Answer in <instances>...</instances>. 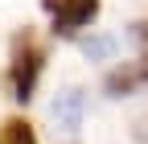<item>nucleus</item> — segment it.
I'll use <instances>...</instances> for the list:
<instances>
[{"instance_id": "nucleus-2", "label": "nucleus", "mask_w": 148, "mask_h": 144, "mask_svg": "<svg viewBox=\"0 0 148 144\" xmlns=\"http://www.w3.org/2000/svg\"><path fill=\"white\" fill-rule=\"evenodd\" d=\"M41 8L53 16V33L70 37L99 16V0H41Z\"/></svg>"}, {"instance_id": "nucleus-7", "label": "nucleus", "mask_w": 148, "mask_h": 144, "mask_svg": "<svg viewBox=\"0 0 148 144\" xmlns=\"http://www.w3.org/2000/svg\"><path fill=\"white\" fill-rule=\"evenodd\" d=\"M132 136H136V140H140V144H148V111H144V115H136V119H132Z\"/></svg>"}, {"instance_id": "nucleus-1", "label": "nucleus", "mask_w": 148, "mask_h": 144, "mask_svg": "<svg viewBox=\"0 0 148 144\" xmlns=\"http://www.w3.org/2000/svg\"><path fill=\"white\" fill-rule=\"evenodd\" d=\"M41 66H45V45L37 41V33L25 25L12 37V53H8V95L16 103H29L33 99L37 78H41Z\"/></svg>"}, {"instance_id": "nucleus-3", "label": "nucleus", "mask_w": 148, "mask_h": 144, "mask_svg": "<svg viewBox=\"0 0 148 144\" xmlns=\"http://www.w3.org/2000/svg\"><path fill=\"white\" fill-rule=\"evenodd\" d=\"M82 111H86V95L82 86H62L49 103V123L53 132H78L82 128Z\"/></svg>"}, {"instance_id": "nucleus-8", "label": "nucleus", "mask_w": 148, "mask_h": 144, "mask_svg": "<svg viewBox=\"0 0 148 144\" xmlns=\"http://www.w3.org/2000/svg\"><path fill=\"white\" fill-rule=\"evenodd\" d=\"M132 37H136L140 45H148V21H136V25H132Z\"/></svg>"}, {"instance_id": "nucleus-5", "label": "nucleus", "mask_w": 148, "mask_h": 144, "mask_svg": "<svg viewBox=\"0 0 148 144\" xmlns=\"http://www.w3.org/2000/svg\"><path fill=\"white\" fill-rule=\"evenodd\" d=\"M0 144H37V132L29 128V119H4L0 123Z\"/></svg>"}, {"instance_id": "nucleus-6", "label": "nucleus", "mask_w": 148, "mask_h": 144, "mask_svg": "<svg viewBox=\"0 0 148 144\" xmlns=\"http://www.w3.org/2000/svg\"><path fill=\"white\" fill-rule=\"evenodd\" d=\"M82 53L90 62H107L111 53H115V37H86L82 41Z\"/></svg>"}, {"instance_id": "nucleus-4", "label": "nucleus", "mask_w": 148, "mask_h": 144, "mask_svg": "<svg viewBox=\"0 0 148 144\" xmlns=\"http://www.w3.org/2000/svg\"><path fill=\"white\" fill-rule=\"evenodd\" d=\"M140 86H148V53L136 58V62L115 66V70L103 78V91H107L111 99H127L132 91H140Z\"/></svg>"}]
</instances>
